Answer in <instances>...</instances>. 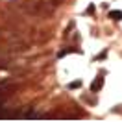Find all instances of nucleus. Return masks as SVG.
I'll use <instances>...</instances> for the list:
<instances>
[{"mask_svg":"<svg viewBox=\"0 0 122 122\" xmlns=\"http://www.w3.org/2000/svg\"><path fill=\"white\" fill-rule=\"evenodd\" d=\"M102 87H104V78L98 76V78H96V80L91 83V92H98Z\"/></svg>","mask_w":122,"mask_h":122,"instance_id":"1","label":"nucleus"},{"mask_svg":"<svg viewBox=\"0 0 122 122\" xmlns=\"http://www.w3.org/2000/svg\"><path fill=\"white\" fill-rule=\"evenodd\" d=\"M109 19H113V20H122V11H120V9L109 11Z\"/></svg>","mask_w":122,"mask_h":122,"instance_id":"2","label":"nucleus"},{"mask_svg":"<svg viewBox=\"0 0 122 122\" xmlns=\"http://www.w3.org/2000/svg\"><path fill=\"white\" fill-rule=\"evenodd\" d=\"M80 85H81V81H80V80H76V81H72V83H69V89H78Z\"/></svg>","mask_w":122,"mask_h":122,"instance_id":"3","label":"nucleus"},{"mask_svg":"<svg viewBox=\"0 0 122 122\" xmlns=\"http://www.w3.org/2000/svg\"><path fill=\"white\" fill-rule=\"evenodd\" d=\"M2 102H4V94L0 92V107H2Z\"/></svg>","mask_w":122,"mask_h":122,"instance_id":"4","label":"nucleus"}]
</instances>
